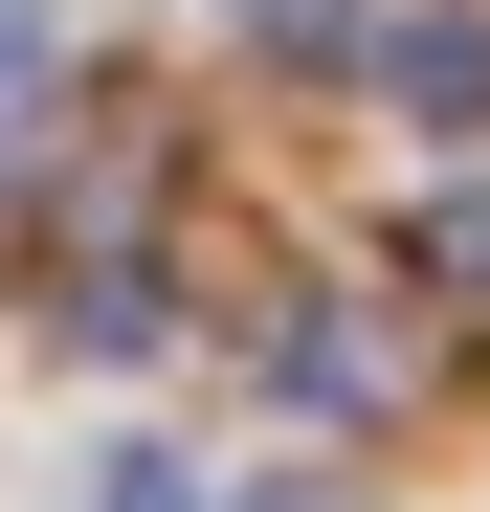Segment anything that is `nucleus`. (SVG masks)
<instances>
[{"mask_svg": "<svg viewBox=\"0 0 490 512\" xmlns=\"http://www.w3.org/2000/svg\"><path fill=\"white\" fill-rule=\"evenodd\" d=\"M245 512H379L357 468H245Z\"/></svg>", "mask_w": 490, "mask_h": 512, "instance_id": "obj_7", "label": "nucleus"}, {"mask_svg": "<svg viewBox=\"0 0 490 512\" xmlns=\"http://www.w3.org/2000/svg\"><path fill=\"white\" fill-rule=\"evenodd\" d=\"M45 134V0H0V156Z\"/></svg>", "mask_w": 490, "mask_h": 512, "instance_id": "obj_3", "label": "nucleus"}, {"mask_svg": "<svg viewBox=\"0 0 490 512\" xmlns=\"http://www.w3.org/2000/svg\"><path fill=\"white\" fill-rule=\"evenodd\" d=\"M424 290H490V179H468V201H424Z\"/></svg>", "mask_w": 490, "mask_h": 512, "instance_id": "obj_5", "label": "nucleus"}, {"mask_svg": "<svg viewBox=\"0 0 490 512\" xmlns=\"http://www.w3.org/2000/svg\"><path fill=\"white\" fill-rule=\"evenodd\" d=\"M357 23H379V0H245V45H290V67H335Z\"/></svg>", "mask_w": 490, "mask_h": 512, "instance_id": "obj_4", "label": "nucleus"}, {"mask_svg": "<svg viewBox=\"0 0 490 512\" xmlns=\"http://www.w3.org/2000/svg\"><path fill=\"white\" fill-rule=\"evenodd\" d=\"M90 512H201V468H179V446H112V468H90Z\"/></svg>", "mask_w": 490, "mask_h": 512, "instance_id": "obj_6", "label": "nucleus"}, {"mask_svg": "<svg viewBox=\"0 0 490 512\" xmlns=\"http://www.w3.org/2000/svg\"><path fill=\"white\" fill-rule=\"evenodd\" d=\"M379 90L424 134H490V0H424V23H379Z\"/></svg>", "mask_w": 490, "mask_h": 512, "instance_id": "obj_2", "label": "nucleus"}, {"mask_svg": "<svg viewBox=\"0 0 490 512\" xmlns=\"http://www.w3.org/2000/svg\"><path fill=\"white\" fill-rule=\"evenodd\" d=\"M268 379H290V401H335V423H379V401L424 379V357H401V312H357V290H312V312L268 334Z\"/></svg>", "mask_w": 490, "mask_h": 512, "instance_id": "obj_1", "label": "nucleus"}]
</instances>
